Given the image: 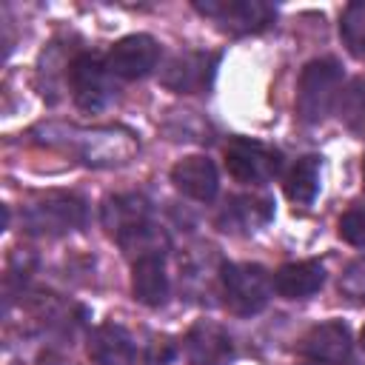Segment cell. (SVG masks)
Listing matches in <instances>:
<instances>
[{"label":"cell","instance_id":"cell-20","mask_svg":"<svg viewBox=\"0 0 365 365\" xmlns=\"http://www.w3.org/2000/svg\"><path fill=\"white\" fill-rule=\"evenodd\" d=\"M339 111L351 131L365 137V77H356L342 94H339Z\"/></svg>","mask_w":365,"mask_h":365},{"label":"cell","instance_id":"cell-13","mask_svg":"<svg viewBox=\"0 0 365 365\" xmlns=\"http://www.w3.org/2000/svg\"><path fill=\"white\" fill-rule=\"evenodd\" d=\"M171 182L177 185V191H182L185 197H191L197 202H211L217 197V191H220L217 165L202 154L182 157L171 168Z\"/></svg>","mask_w":365,"mask_h":365},{"label":"cell","instance_id":"cell-1","mask_svg":"<svg viewBox=\"0 0 365 365\" xmlns=\"http://www.w3.org/2000/svg\"><path fill=\"white\" fill-rule=\"evenodd\" d=\"M103 225L125 251H134L137 257L160 251V231L154 228L148 202L140 194L108 197L103 205Z\"/></svg>","mask_w":365,"mask_h":365},{"label":"cell","instance_id":"cell-4","mask_svg":"<svg viewBox=\"0 0 365 365\" xmlns=\"http://www.w3.org/2000/svg\"><path fill=\"white\" fill-rule=\"evenodd\" d=\"M66 145L88 165H120L137 151V140L123 128H68Z\"/></svg>","mask_w":365,"mask_h":365},{"label":"cell","instance_id":"cell-3","mask_svg":"<svg viewBox=\"0 0 365 365\" xmlns=\"http://www.w3.org/2000/svg\"><path fill=\"white\" fill-rule=\"evenodd\" d=\"M220 282H222L225 305L237 317L259 314L268 305L271 291H274V279L257 262H222Z\"/></svg>","mask_w":365,"mask_h":365},{"label":"cell","instance_id":"cell-19","mask_svg":"<svg viewBox=\"0 0 365 365\" xmlns=\"http://www.w3.org/2000/svg\"><path fill=\"white\" fill-rule=\"evenodd\" d=\"M339 34H342V40L354 57H365V0L345 6Z\"/></svg>","mask_w":365,"mask_h":365},{"label":"cell","instance_id":"cell-9","mask_svg":"<svg viewBox=\"0 0 365 365\" xmlns=\"http://www.w3.org/2000/svg\"><path fill=\"white\" fill-rule=\"evenodd\" d=\"M214 74H217V54L180 51L165 63L160 83L174 94H197V91L211 88Z\"/></svg>","mask_w":365,"mask_h":365},{"label":"cell","instance_id":"cell-14","mask_svg":"<svg viewBox=\"0 0 365 365\" xmlns=\"http://www.w3.org/2000/svg\"><path fill=\"white\" fill-rule=\"evenodd\" d=\"M131 291H134V299L148 305V308H157V305L165 302V297H168V274H165L163 251H151V254L134 257Z\"/></svg>","mask_w":365,"mask_h":365},{"label":"cell","instance_id":"cell-7","mask_svg":"<svg viewBox=\"0 0 365 365\" xmlns=\"http://www.w3.org/2000/svg\"><path fill=\"white\" fill-rule=\"evenodd\" d=\"M225 168L240 182L262 185V182H268L279 174L282 154L274 151L265 143H257V140H248V137H234L225 145Z\"/></svg>","mask_w":365,"mask_h":365},{"label":"cell","instance_id":"cell-17","mask_svg":"<svg viewBox=\"0 0 365 365\" xmlns=\"http://www.w3.org/2000/svg\"><path fill=\"white\" fill-rule=\"evenodd\" d=\"M325 282V268L317 259H302V262H288L274 274V291L285 299H302L311 297L322 288Z\"/></svg>","mask_w":365,"mask_h":365},{"label":"cell","instance_id":"cell-21","mask_svg":"<svg viewBox=\"0 0 365 365\" xmlns=\"http://www.w3.org/2000/svg\"><path fill=\"white\" fill-rule=\"evenodd\" d=\"M339 237L356 248H365V208H351L339 220Z\"/></svg>","mask_w":365,"mask_h":365},{"label":"cell","instance_id":"cell-22","mask_svg":"<svg viewBox=\"0 0 365 365\" xmlns=\"http://www.w3.org/2000/svg\"><path fill=\"white\" fill-rule=\"evenodd\" d=\"M305 365H325V362H305Z\"/></svg>","mask_w":365,"mask_h":365},{"label":"cell","instance_id":"cell-11","mask_svg":"<svg viewBox=\"0 0 365 365\" xmlns=\"http://www.w3.org/2000/svg\"><path fill=\"white\" fill-rule=\"evenodd\" d=\"M182 348H185V359L191 365H228L234 359L231 334L211 319L194 322L182 339Z\"/></svg>","mask_w":365,"mask_h":365},{"label":"cell","instance_id":"cell-6","mask_svg":"<svg viewBox=\"0 0 365 365\" xmlns=\"http://www.w3.org/2000/svg\"><path fill=\"white\" fill-rule=\"evenodd\" d=\"M111 71L108 63L94 54V51H83L71 60L68 66V83H71V97L83 111H100L111 103L114 97V86H111Z\"/></svg>","mask_w":365,"mask_h":365},{"label":"cell","instance_id":"cell-12","mask_svg":"<svg viewBox=\"0 0 365 365\" xmlns=\"http://www.w3.org/2000/svg\"><path fill=\"white\" fill-rule=\"evenodd\" d=\"M351 331L345 322H322L314 325L302 342H299V354L308 356L311 362H325V365H342L351 356Z\"/></svg>","mask_w":365,"mask_h":365},{"label":"cell","instance_id":"cell-16","mask_svg":"<svg viewBox=\"0 0 365 365\" xmlns=\"http://www.w3.org/2000/svg\"><path fill=\"white\" fill-rule=\"evenodd\" d=\"M88 356L97 365H131L137 356L131 334L117 322H103L88 336Z\"/></svg>","mask_w":365,"mask_h":365},{"label":"cell","instance_id":"cell-8","mask_svg":"<svg viewBox=\"0 0 365 365\" xmlns=\"http://www.w3.org/2000/svg\"><path fill=\"white\" fill-rule=\"evenodd\" d=\"M86 222V202L71 194H51L23 211V228L43 237H60Z\"/></svg>","mask_w":365,"mask_h":365},{"label":"cell","instance_id":"cell-5","mask_svg":"<svg viewBox=\"0 0 365 365\" xmlns=\"http://www.w3.org/2000/svg\"><path fill=\"white\" fill-rule=\"evenodd\" d=\"M194 9L231 34L265 31L277 17V9L262 0H197Z\"/></svg>","mask_w":365,"mask_h":365},{"label":"cell","instance_id":"cell-2","mask_svg":"<svg viewBox=\"0 0 365 365\" xmlns=\"http://www.w3.org/2000/svg\"><path fill=\"white\" fill-rule=\"evenodd\" d=\"M339 88H342V66L334 57H319L311 60L302 74H299V86H297V117L305 125H317L322 123L334 103L339 100Z\"/></svg>","mask_w":365,"mask_h":365},{"label":"cell","instance_id":"cell-23","mask_svg":"<svg viewBox=\"0 0 365 365\" xmlns=\"http://www.w3.org/2000/svg\"><path fill=\"white\" fill-rule=\"evenodd\" d=\"M362 348H365V328H362Z\"/></svg>","mask_w":365,"mask_h":365},{"label":"cell","instance_id":"cell-10","mask_svg":"<svg viewBox=\"0 0 365 365\" xmlns=\"http://www.w3.org/2000/svg\"><path fill=\"white\" fill-rule=\"evenodd\" d=\"M160 60V46L151 34H128L117 40L108 51V71L123 80H140L145 77Z\"/></svg>","mask_w":365,"mask_h":365},{"label":"cell","instance_id":"cell-15","mask_svg":"<svg viewBox=\"0 0 365 365\" xmlns=\"http://www.w3.org/2000/svg\"><path fill=\"white\" fill-rule=\"evenodd\" d=\"M274 220V202L259 194H240L225 202L217 217L222 231H257Z\"/></svg>","mask_w":365,"mask_h":365},{"label":"cell","instance_id":"cell-24","mask_svg":"<svg viewBox=\"0 0 365 365\" xmlns=\"http://www.w3.org/2000/svg\"><path fill=\"white\" fill-rule=\"evenodd\" d=\"M362 182H365V165H362Z\"/></svg>","mask_w":365,"mask_h":365},{"label":"cell","instance_id":"cell-18","mask_svg":"<svg viewBox=\"0 0 365 365\" xmlns=\"http://www.w3.org/2000/svg\"><path fill=\"white\" fill-rule=\"evenodd\" d=\"M319 157L317 154H305L294 163L288 180H285V194L291 202L297 205H308L314 202L317 191H319Z\"/></svg>","mask_w":365,"mask_h":365}]
</instances>
